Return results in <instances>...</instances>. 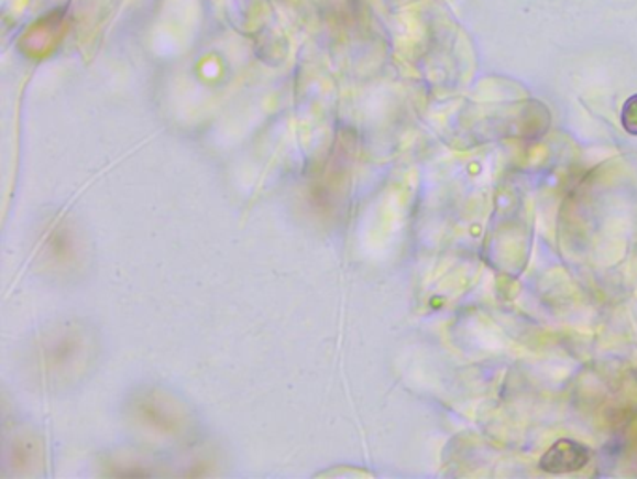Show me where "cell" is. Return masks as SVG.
<instances>
[{"instance_id":"7a4b0ae2","label":"cell","mask_w":637,"mask_h":479,"mask_svg":"<svg viewBox=\"0 0 637 479\" xmlns=\"http://www.w3.org/2000/svg\"><path fill=\"white\" fill-rule=\"evenodd\" d=\"M620 120L630 135H637V94L626 100L623 112H620Z\"/></svg>"},{"instance_id":"6da1fadb","label":"cell","mask_w":637,"mask_h":479,"mask_svg":"<svg viewBox=\"0 0 637 479\" xmlns=\"http://www.w3.org/2000/svg\"><path fill=\"white\" fill-rule=\"evenodd\" d=\"M589 459H591V449L585 444L572 440V438H561L550 449H546V454L540 457V468L546 473L578 472L587 467Z\"/></svg>"}]
</instances>
